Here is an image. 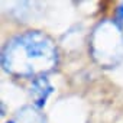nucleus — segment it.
Here are the masks:
<instances>
[{"instance_id": "1", "label": "nucleus", "mask_w": 123, "mask_h": 123, "mask_svg": "<svg viewBox=\"0 0 123 123\" xmlns=\"http://www.w3.org/2000/svg\"><path fill=\"white\" fill-rule=\"evenodd\" d=\"M2 61L5 70L13 75L43 77L55 68L58 52L49 36L38 31H29L7 42Z\"/></svg>"}, {"instance_id": "2", "label": "nucleus", "mask_w": 123, "mask_h": 123, "mask_svg": "<svg viewBox=\"0 0 123 123\" xmlns=\"http://www.w3.org/2000/svg\"><path fill=\"white\" fill-rule=\"evenodd\" d=\"M94 38H98L103 41V45H93L94 48V56L103 58H114L119 55V51L123 45V39L120 35V29L114 22H103L98 25V28L94 31Z\"/></svg>"}, {"instance_id": "3", "label": "nucleus", "mask_w": 123, "mask_h": 123, "mask_svg": "<svg viewBox=\"0 0 123 123\" xmlns=\"http://www.w3.org/2000/svg\"><path fill=\"white\" fill-rule=\"evenodd\" d=\"M31 93L32 97L35 100V106L36 107H42L48 98V96L52 93V86L49 84V81L46 80V77H36L32 81V87H31Z\"/></svg>"}, {"instance_id": "4", "label": "nucleus", "mask_w": 123, "mask_h": 123, "mask_svg": "<svg viewBox=\"0 0 123 123\" xmlns=\"http://www.w3.org/2000/svg\"><path fill=\"white\" fill-rule=\"evenodd\" d=\"M6 123H45V122H43L42 116H39L35 110L25 107L22 111H19V114L15 120L6 122Z\"/></svg>"}, {"instance_id": "5", "label": "nucleus", "mask_w": 123, "mask_h": 123, "mask_svg": "<svg viewBox=\"0 0 123 123\" xmlns=\"http://www.w3.org/2000/svg\"><path fill=\"white\" fill-rule=\"evenodd\" d=\"M116 20L119 23H123V3L119 5V7L116 9Z\"/></svg>"}]
</instances>
